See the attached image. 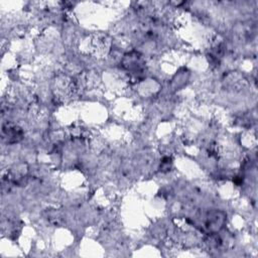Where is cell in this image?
Instances as JSON below:
<instances>
[{"mask_svg":"<svg viewBox=\"0 0 258 258\" xmlns=\"http://www.w3.org/2000/svg\"><path fill=\"white\" fill-rule=\"evenodd\" d=\"M225 219L226 216L223 212H209L206 216L205 227L211 233L219 232L223 228V225L225 224Z\"/></svg>","mask_w":258,"mask_h":258,"instance_id":"cell-1","label":"cell"},{"mask_svg":"<svg viewBox=\"0 0 258 258\" xmlns=\"http://www.w3.org/2000/svg\"><path fill=\"white\" fill-rule=\"evenodd\" d=\"M3 133L7 138V141L9 143H15L21 140L22 138V130L17 125H14L12 123H6L3 126Z\"/></svg>","mask_w":258,"mask_h":258,"instance_id":"cell-2","label":"cell"}]
</instances>
